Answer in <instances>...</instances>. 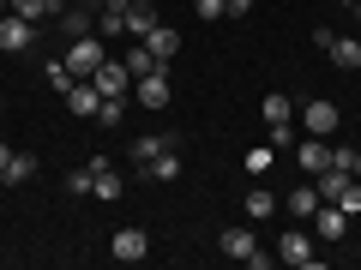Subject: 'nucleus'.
Here are the masks:
<instances>
[{
    "label": "nucleus",
    "instance_id": "obj_1",
    "mask_svg": "<svg viewBox=\"0 0 361 270\" xmlns=\"http://www.w3.org/2000/svg\"><path fill=\"white\" fill-rule=\"evenodd\" d=\"M259 115H265V127H271V144L283 150L289 139H295V103H289L283 90H271L265 103H259Z\"/></svg>",
    "mask_w": 361,
    "mask_h": 270
},
{
    "label": "nucleus",
    "instance_id": "obj_2",
    "mask_svg": "<svg viewBox=\"0 0 361 270\" xmlns=\"http://www.w3.org/2000/svg\"><path fill=\"white\" fill-rule=\"evenodd\" d=\"M313 42H319V54H331V66H343V72H355L361 66V42L355 37H337V30H313Z\"/></svg>",
    "mask_w": 361,
    "mask_h": 270
},
{
    "label": "nucleus",
    "instance_id": "obj_3",
    "mask_svg": "<svg viewBox=\"0 0 361 270\" xmlns=\"http://www.w3.org/2000/svg\"><path fill=\"white\" fill-rule=\"evenodd\" d=\"M85 168H90V198H121L127 193V180H121V168L109 156H85Z\"/></svg>",
    "mask_w": 361,
    "mask_h": 270
},
{
    "label": "nucleus",
    "instance_id": "obj_4",
    "mask_svg": "<svg viewBox=\"0 0 361 270\" xmlns=\"http://www.w3.org/2000/svg\"><path fill=\"white\" fill-rule=\"evenodd\" d=\"M103 60H109V54H103V37H78L73 49H66V72H73V78H90Z\"/></svg>",
    "mask_w": 361,
    "mask_h": 270
},
{
    "label": "nucleus",
    "instance_id": "obj_5",
    "mask_svg": "<svg viewBox=\"0 0 361 270\" xmlns=\"http://www.w3.org/2000/svg\"><path fill=\"white\" fill-rule=\"evenodd\" d=\"M133 96H139V108H169V66H157V72H145V78H133Z\"/></svg>",
    "mask_w": 361,
    "mask_h": 270
},
{
    "label": "nucleus",
    "instance_id": "obj_6",
    "mask_svg": "<svg viewBox=\"0 0 361 270\" xmlns=\"http://www.w3.org/2000/svg\"><path fill=\"white\" fill-rule=\"evenodd\" d=\"M109 252H115L121 264H139V258H151V234H145V229H115Z\"/></svg>",
    "mask_w": 361,
    "mask_h": 270
},
{
    "label": "nucleus",
    "instance_id": "obj_7",
    "mask_svg": "<svg viewBox=\"0 0 361 270\" xmlns=\"http://www.w3.org/2000/svg\"><path fill=\"white\" fill-rule=\"evenodd\" d=\"M277 258H283V264H301V270H313V264H319V252H313V234L289 229L283 240H277Z\"/></svg>",
    "mask_w": 361,
    "mask_h": 270
},
{
    "label": "nucleus",
    "instance_id": "obj_8",
    "mask_svg": "<svg viewBox=\"0 0 361 270\" xmlns=\"http://www.w3.org/2000/svg\"><path fill=\"white\" fill-rule=\"evenodd\" d=\"M30 37H37V25H30V18H18V13L0 18V49H6V54H25Z\"/></svg>",
    "mask_w": 361,
    "mask_h": 270
},
{
    "label": "nucleus",
    "instance_id": "obj_9",
    "mask_svg": "<svg viewBox=\"0 0 361 270\" xmlns=\"http://www.w3.org/2000/svg\"><path fill=\"white\" fill-rule=\"evenodd\" d=\"M90 84L103 90V96H127L133 72H127V60H103V66H97V72H90Z\"/></svg>",
    "mask_w": 361,
    "mask_h": 270
},
{
    "label": "nucleus",
    "instance_id": "obj_10",
    "mask_svg": "<svg viewBox=\"0 0 361 270\" xmlns=\"http://www.w3.org/2000/svg\"><path fill=\"white\" fill-rule=\"evenodd\" d=\"M301 127H307L313 139H331V132H337V103H325V96L307 103V108H301Z\"/></svg>",
    "mask_w": 361,
    "mask_h": 270
},
{
    "label": "nucleus",
    "instance_id": "obj_11",
    "mask_svg": "<svg viewBox=\"0 0 361 270\" xmlns=\"http://www.w3.org/2000/svg\"><path fill=\"white\" fill-rule=\"evenodd\" d=\"M66 108L85 120H97V108H103V90L90 84V78H73V90H66Z\"/></svg>",
    "mask_w": 361,
    "mask_h": 270
},
{
    "label": "nucleus",
    "instance_id": "obj_12",
    "mask_svg": "<svg viewBox=\"0 0 361 270\" xmlns=\"http://www.w3.org/2000/svg\"><path fill=\"white\" fill-rule=\"evenodd\" d=\"M295 162H301V174H325V162H331V144H325V139H313V132H307V139H301V150H295Z\"/></svg>",
    "mask_w": 361,
    "mask_h": 270
},
{
    "label": "nucleus",
    "instance_id": "obj_13",
    "mask_svg": "<svg viewBox=\"0 0 361 270\" xmlns=\"http://www.w3.org/2000/svg\"><path fill=\"white\" fill-rule=\"evenodd\" d=\"M307 222H313V234H319V240H343V234H349V217H343L337 205H319Z\"/></svg>",
    "mask_w": 361,
    "mask_h": 270
},
{
    "label": "nucleus",
    "instance_id": "obj_14",
    "mask_svg": "<svg viewBox=\"0 0 361 270\" xmlns=\"http://www.w3.org/2000/svg\"><path fill=\"white\" fill-rule=\"evenodd\" d=\"M163 150H180V139L175 132H145V139H133V162H151V156H163Z\"/></svg>",
    "mask_w": 361,
    "mask_h": 270
},
{
    "label": "nucleus",
    "instance_id": "obj_15",
    "mask_svg": "<svg viewBox=\"0 0 361 270\" xmlns=\"http://www.w3.org/2000/svg\"><path fill=\"white\" fill-rule=\"evenodd\" d=\"M349 180H355V174H349V168L325 162V174H313V186H319V198H325V205H337V198H343V186H349Z\"/></svg>",
    "mask_w": 361,
    "mask_h": 270
},
{
    "label": "nucleus",
    "instance_id": "obj_16",
    "mask_svg": "<svg viewBox=\"0 0 361 270\" xmlns=\"http://www.w3.org/2000/svg\"><path fill=\"white\" fill-rule=\"evenodd\" d=\"M319 205H325V198H319V186H313V180H301L295 193L283 198V210H289V217H313V210H319Z\"/></svg>",
    "mask_w": 361,
    "mask_h": 270
},
{
    "label": "nucleus",
    "instance_id": "obj_17",
    "mask_svg": "<svg viewBox=\"0 0 361 270\" xmlns=\"http://www.w3.org/2000/svg\"><path fill=\"white\" fill-rule=\"evenodd\" d=\"M13 13L30 18V25H42V18H61L66 13V0H13Z\"/></svg>",
    "mask_w": 361,
    "mask_h": 270
},
{
    "label": "nucleus",
    "instance_id": "obj_18",
    "mask_svg": "<svg viewBox=\"0 0 361 270\" xmlns=\"http://www.w3.org/2000/svg\"><path fill=\"white\" fill-rule=\"evenodd\" d=\"M0 180H6V186H25V180H37V156H6V162H0Z\"/></svg>",
    "mask_w": 361,
    "mask_h": 270
},
{
    "label": "nucleus",
    "instance_id": "obj_19",
    "mask_svg": "<svg viewBox=\"0 0 361 270\" xmlns=\"http://www.w3.org/2000/svg\"><path fill=\"white\" fill-rule=\"evenodd\" d=\"M145 49H151L157 60H175V54H180V30H169V25H157L151 37H145Z\"/></svg>",
    "mask_w": 361,
    "mask_h": 270
},
{
    "label": "nucleus",
    "instance_id": "obj_20",
    "mask_svg": "<svg viewBox=\"0 0 361 270\" xmlns=\"http://www.w3.org/2000/svg\"><path fill=\"white\" fill-rule=\"evenodd\" d=\"M157 25H163V18H157L151 6H127V37H133V42H145Z\"/></svg>",
    "mask_w": 361,
    "mask_h": 270
},
{
    "label": "nucleus",
    "instance_id": "obj_21",
    "mask_svg": "<svg viewBox=\"0 0 361 270\" xmlns=\"http://www.w3.org/2000/svg\"><path fill=\"white\" fill-rule=\"evenodd\" d=\"M253 229H247V222H235V229H223V252H229V258H247V252H253Z\"/></svg>",
    "mask_w": 361,
    "mask_h": 270
},
{
    "label": "nucleus",
    "instance_id": "obj_22",
    "mask_svg": "<svg viewBox=\"0 0 361 270\" xmlns=\"http://www.w3.org/2000/svg\"><path fill=\"white\" fill-rule=\"evenodd\" d=\"M241 210H247V222H265V217H277V198H271L265 186H253V193H247V205H241Z\"/></svg>",
    "mask_w": 361,
    "mask_h": 270
},
{
    "label": "nucleus",
    "instance_id": "obj_23",
    "mask_svg": "<svg viewBox=\"0 0 361 270\" xmlns=\"http://www.w3.org/2000/svg\"><path fill=\"white\" fill-rule=\"evenodd\" d=\"M145 174H151V180H163V186H169V180H180V156H175V150L151 156V162H145Z\"/></svg>",
    "mask_w": 361,
    "mask_h": 270
},
{
    "label": "nucleus",
    "instance_id": "obj_24",
    "mask_svg": "<svg viewBox=\"0 0 361 270\" xmlns=\"http://www.w3.org/2000/svg\"><path fill=\"white\" fill-rule=\"evenodd\" d=\"M157 66H169V60H157V54L145 49V42H139V49H133V54H127V72H133V78H145V72H157Z\"/></svg>",
    "mask_w": 361,
    "mask_h": 270
},
{
    "label": "nucleus",
    "instance_id": "obj_25",
    "mask_svg": "<svg viewBox=\"0 0 361 270\" xmlns=\"http://www.w3.org/2000/svg\"><path fill=\"white\" fill-rule=\"evenodd\" d=\"M121 115H127V96H103V108H97V127H121Z\"/></svg>",
    "mask_w": 361,
    "mask_h": 270
},
{
    "label": "nucleus",
    "instance_id": "obj_26",
    "mask_svg": "<svg viewBox=\"0 0 361 270\" xmlns=\"http://www.w3.org/2000/svg\"><path fill=\"white\" fill-rule=\"evenodd\" d=\"M271 162H277V144H253V150H247V174H265Z\"/></svg>",
    "mask_w": 361,
    "mask_h": 270
},
{
    "label": "nucleus",
    "instance_id": "obj_27",
    "mask_svg": "<svg viewBox=\"0 0 361 270\" xmlns=\"http://www.w3.org/2000/svg\"><path fill=\"white\" fill-rule=\"evenodd\" d=\"M337 210H343V217H361V180H349V186H343V198H337Z\"/></svg>",
    "mask_w": 361,
    "mask_h": 270
},
{
    "label": "nucleus",
    "instance_id": "obj_28",
    "mask_svg": "<svg viewBox=\"0 0 361 270\" xmlns=\"http://www.w3.org/2000/svg\"><path fill=\"white\" fill-rule=\"evenodd\" d=\"M49 84L61 90V96H66V90H73V72H66V60H49Z\"/></svg>",
    "mask_w": 361,
    "mask_h": 270
},
{
    "label": "nucleus",
    "instance_id": "obj_29",
    "mask_svg": "<svg viewBox=\"0 0 361 270\" xmlns=\"http://www.w3.org/2000/svg\"><path fill=\"white\" fill-rule=\"evenodd\" d=\"M66 186H73L78 198H90V168H73V174H66Z\"/></svg>",
    "mask_w": 361,
    "mask_h": 270
},
{
    "label": "nucleus",
    "instance_id": "obj_30",
    "mask_svg": "<svg viewBox=\"0 0 361 270\" xmlns=\"http://www.w3.org/2000/svg\"><path fill=\"white\" fill-rule=\"evenodd\" d=\"M193 13L199 18H223V0H193Z\"/></svg>",
    "mask_w": 361,
    "mask_h": 270
},
{
    "label": "nucleus",
    "instance_id": "obj_31",
    "mask_svg": "<svg viewBox=\"0 0 361 270\" xmlns=\"http://www.w3.org/2000/svg\"><path fill=\"white\" fill-rule=\"evenodd\" d=\"M223 13H229V18H247V13H253V0H223Z\"/></svg>",
    "mask_w": 361,
    "mask_h": 270
},
{
    "label": "nucleus",
    "instance_id": "obj_32",
    "mask_svg": "<svg viewBox=\"0 0 361 270\" xmlns=\"http://www.w3.org/2000/svg\"><path fill=\"white\" fill-rule=\"evenodd\" d=\"M349 174H355V180H361V150H355V168H349Z\"/></svg>",
    "mask_w": 361,
    "mask_h": 270
},
{
    "label": "nucleus",
    "instance_id": "obj_33",
    "mask_svg": "<svg viewBox=\"0 0 361 270\" xmlns=\"http://www.w3.org/2000/svg\"><path fill=\"white\" fill-rule=\"evenodd\" d=\"M6 13H13V0H0V18H6Z\"/></svg>",
    "mask_w": 361,
    "mask_h": 270
},
{
    "label": "nucleus",
    "instance_id": "obj_34",
    "mask_svg": "<svg viewBox=\"0 0 361 270\" xmlns=\"http://www.w3.org/2000/svg\"><path fill=\"white\" fill-rule=\"evenodd\" d=\"M127 6H157V0H127Z\"/></svg>",
    "mask_w": 361,
    "mask_h": 270
},
{
    "label": "nucleus",
    "instance_id": "obj_35",
    "mask_svg": "<svg viewBox=\"0 0 361 270\" xmlns=\"http://www.w3.org/2000/svg\"><path fill=\"white\" fill-rule=\"evenodd\" d=\"M349 6H355V13H361V0H349Z\"/></svg>",
    "mask_w": 361,
    "mask_h": 270
},
{
    "label": "nucleus",
    "instance_id": "obj_36",
    "mask_svg": "<svg viewBox=\"0 0 361 270\" xmlns=\"http://www.w3.org/2000/svg\"><path fill=\"white\" fill-rule=\"evenodd\" d=\"M0 108H6V96H0Z\"/></svg>",
    "mask_w": 361,
    "mask_h": 270
}]
</instances>
